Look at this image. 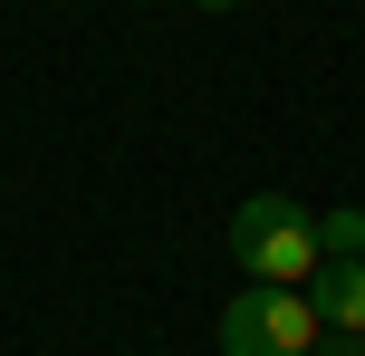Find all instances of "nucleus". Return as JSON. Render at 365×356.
I'll return each instance as SVG.
<instances>
[{
	"label": "nucleus",
	"instance_id": "f03ea898",
	"mask_svg": "<svg viewBox=\"0 0 365 356\" xmlns=\"http://www.w3.org/2000/svg\"><path fill=\"white\" fill-rule=\"evenodd\" d=\"M212 347H221V356H308V347H317V308H308V289L250 280V289L212 318Z\"/></svg>",
	"mask_w": 365,
	"mask_h": 356
},
{
	"label": "nucleus",
	"instance_id": "f257e3e1",
	"mask_svg": "<svg viewBox=\"0 0 365 356\" xmlns=\"http://www.w3.org/2000/svg\"><path fill=\"white\" fill-rule=\"evenodd\" d=\"M317 222L308 203H289V193H250V203L231 212V270L240 280H269V289H308L317 280Z\"/></svg>",
	"mask_w": 365,
	"mask_h": 356
},
{
	"label": "nucleus",
	"instance_id": "7ed1b4c3",
	"mask_svg": "<svg viewBox=\"0 0 365 356\" xmlns=\"http://www.w3.org/2000/svg\"><path fill=\"white\" fill-rule=\"evenodd\" d=\"M308 308H317V327H365V260H317Z\"/></svg>",
	"mask_w": 365,
	"mask_h": 356
},
{
	"label": "nucleus",
	"instance_id": "39448f33",
	"mask_svg": "<svg viewBox=\"0 0 365 356\" xmlns=\"http://www.w3.org/2000/svg\"><path fill=\"white\" fill-rule=\"evenodd\" d=\"M308 356H365V327H317Z\"/></svg>",
	"mask_w": 365,
	"mask_h": 356
},
{
	"label": "nucleus",
	"instance_id": "20e7f679",
	"mask_svg": "<svg viewBox=\"0 0 365 356\" xmlns=\"http://www.w3.org/2000/svg\"><path fill=\"white\" fill-rule=\"evenodd\" d=\"M317 250H327V260H365V212H356V203H336L327 222H317Z\"/></svg>",
	"mask_w": 365,
	"mask_h": 356
},
{
	"label": "nucleus",
	"instance_id": "423d86ee",
	"mask_svg": "<svg viewBox=\"0 0 365 356\" xmlns=\"http://www.w3.org/2000/svg\"><path fill=\"white\" fill-rule=\"evenodd\" d=\"M192 10H231V0H192Z\"/></svg>",
	"mask_w": 365,
	"mask_h": 356
}]
</instances>
